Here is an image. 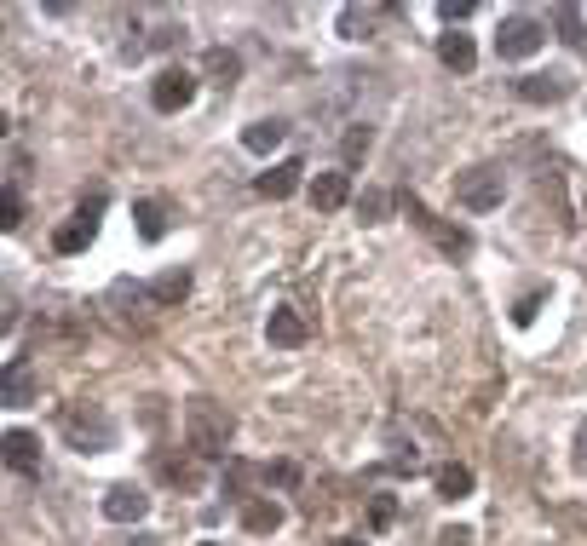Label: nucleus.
I'll use <instances>...</instances> for the list:
<instances>
[{"mask_svg":"<svg viewBox=\"0 0 587 546\" xmlns=\"http://www.w3.org/2000/svg\"><path fill=\"white\" fill-rule=\"evenodd\" d=\"M64 437H70V449H81V455H104V449H116L121 432L98 403H70L64 409Z\"/></svg>","mask_w":587,"mask_h":546,"instance_id":"f03ea898","label":"nucleus"},{"mask_svg":"<svg viewBox=\"0 0 587 546\" xmlns=\"http://www.w3.org/2000/svg\"><path fill=\"white\" fill-rule=\"evenodd\" d=\"M386 213H392V190H363V196H357V219H363V225H380Z\"/></svg>","mask_w":587,"mask_h":546,"instance_id":"5701e85b","label":"nucleus"},{"mask_svg":"<svg viewBox=\"0 0 587 546\" xmlns=\"http://www.w3.org/2000/svg\"><path fill=\"white\" fill-rule=\"evenodd\" d=\"M133 225H139L144 242H162V236H167V202H156V196H139V202H133Z\"/></svg>","mask_w":587,"mask_h":546,"instance_id":"f3484780","label":"nucleus"},{"mask_svg":"<svg viewBox=\"0 0 587 546\" xmlns=\"http://www.w3.org/2000/svg\"><path fill=\"white\" fill-rule=\"evenodd\" d=\"M306 317H300V311H288V305H277V311H271V322H265V340L271 345H282V351H294V345H306Z\"/></svg>","mask_w":587,"mask_h":546,"instance_id":"f8f14e48","label":"nucleus"},{"mask_svg":"<svg viewBox=\"0 0 587 546\" xmlns=\"http://www.w3.org/2000/svg\"><path fill=\"white\" fill-rule=\"evenodd\" d=\"M541 46H547V23H541V18H524V12H513V18H501V29H495V58H501V64L536 58Z\"/></svg>","mask_w":587,"mask_h":546,"instance_id":"7ed1b4c3","label":"nucleus"},{"mask_svg":"<svg viewBox=\"0 0 587 546\" xmlns=\"http://www.w3.org/2000/svg\"><path fill=\"white\" fill-rule=\"evenodd\" d=\"M432 483H438V501H467V495H472V466L449 460V466L432 472Z\"/></svg>","mask_w":587,"mask_h":546,"instance_id":"a211bd4d","label":"nucleus"},{"mask_svg":"<svg viewBox=\"0 0 587 546\" xmlns=\"http://www.w3.org/2000/svg\"><path fill=\"white\" fill-rule=\"evenodd\" d=\"M329 546H369V541H357V535H334Z\"/></svg>","mask_w":587,"mask_h":546,"instance_id":"f704fd0d","label":"nucleus"},{"mask_svg":"<svg viewBox=\"0 0 587 546\" xmlns=\"http://www.w3.org/2000/svg\"><path fill=\"white\" fill-rule=\"evenodd\" d=\"M513 92L524 104H564L576 92V81L559 75V69H530V75H513Z\"/></svg>","mask_w":587,"mask_h":546,"instance_id":"0eeeda50","label":"nucleus"},{"mask_svg":"<svg viewBox=\"0 0 587 546\" xmlns=\"http://www.w3.org/2000/svg\"><path fill=\"white\" fill-rule=\"evenodd\" d=\"M202 546H219V541H202Z\"/></svg>","mask_w":587,"mask_h":546,"instance_id":"c9c22d12","label":"nucleus"},{"mask_svg":"<svg viewBox=\"0 0 587 546\" xmlns=\"http://www.w3.org/2000/svg\"><path fill=\"white\" fill-rule=\"evenodd\" d=\"M352 202V173H317L311 179V207L317 213H334V207Z\"/></svg>","mask_w":587,"mask_h":546,"instance_id":"9b49d317","label":"nucleus"},{"mask_svg":"<svg viewBox=\"0 0 587 546\" xmlns=\"http://www.w3.org/2000/svg\"><path fill=\"white\" fill-rule=\"evenodd\" d=\"M438 541H444V546H467L472 535H467V529H444V535H438Z\"/></svg>","mask_w":587,"mask_h":546,"instance_id":"473e14b6","label":"nucleus"},{"mask_svg":"<svg viewBox=\"0 0 587 546\" xmlns=\"http://www.w3.org/2000/svg\"><path fill=\"white\" fill-rule=\"evenodd\" d=\"M185 294H190V271L185 265H179V271H162L156 282H150V299H156V305H179Z\"/></svg>","mask_w":587,"mask_h":546,"instance_id":"aec40b11","label":"nucleus"},{"mask_svg":"<svg viewBox=\"0 0 587 546\" xmlns=\"http://www.w3.org/2000/svg\"><path fill=\"white\" fill-rule=\"evenodd\" d=\"M0 213H6V219H0L6 230H18V225H24V202H18V190H12V184H6V202H0Z\"/></svg>","mask_w":587,"mask_h":546,"instance_id":"7c9ffc66","label":"nucleus"},{"mask_svg":"<svg viewBox=\"0 0 587 546\" xmlns=\"http://www.w3.org/2000/svg\"><path fill=\"white\" fill-rule=\"evenodd\" d=\"M259 478V466H248V460H231V466H225V495H231V501H254V495H248V483Z\"/></svg>","mask_w":587,"mask_h":546,"instance_id":"4be33fe9","label":"nucleus"},{"mask_svg":"<svg viewBox=\"0 0 587 546\" xmlns=\"http://www.w3.org/2000/svg\"><path fill=\"white\" fill-rule=\"evenodd\" d=\"M403 207H409V219H415V225H421L426 236H432V242L449 253V259H467V253H472V230H467V225H444V219H438V213L421 202V196H409Z\"/></svg>","mask_w":587,"mask_h":546,"instance_id":"39448f33","label":"nucleus"},{"mask_svg":"<svg viewBox=\"0 0 587 546\" xmlns=\"http://www.w3.org/2000/svg\"><path fill=\"white\" fill-rule=\"evenodd\" d=\"M300 173H306V161L288 156V161H277V167H265V173L254 179V190L265 196V202H288V196L300 190Z\"/></svg>","mask_w":587,"mask_h":546,"instance_id":"1a4fd4ad","label":"nucleus"},{"mask_svg":"<svg viewBox=\"0 0 587 546\" xmlns=\"http://www.w3.org/2000/svg\"><path fill=\"white\" fill-rule=\"evenodd\" d=\"M369 144H375V133L357 121V127H346V138H340V156H346V167H357V161L369 156Z\"/></svg>","mask_w":587,"mask_h":546,"instance_id":"b1692460","label":"nucleus"},{"mask_svg":"<svg viewBox=\"0 0 587 546\" xmlns=\"http://www.w3.org/2000/svg\"><path fill=\"white\" fill-rule=\"evenodd\" d=\"M282 138H288V121H277V115H271V121H254V127H242V150H248V156H271Z\"/></svg>","mask_w":587,"mask_h":546,"instance_id":"2eb2a0df","label":"nucleus"},{"mask_svg":"<svg viewBox=\"0 0 587 546\" xmlns=\"http://www.w3.org/2000/svg\"><path fill=\"white\" fill-rule=\"evenodd\" d=\"M29 397H35V374H29V363H6V409H24Z\"/></svg>","mask_w":587,"mask_h":546,"instance_id":"412c9836","label":"nucleus"},{"mask_svg":"<svg viewBox=\"0 0 587 546\" xmlns=\"http://www.w3.org/2000/svg\"><path fill=\"white\" fill-rule=\"evenodd\" d=\"M242 529H248V535H277V529H282V506L271 501V495L248 501V506H242Z\"/></svg>","mask_w":587,"mask_h":546,"instance_id":"dca6fc26","label":"nucleus"},{"mask_svg":"<svg viewBox=\"0 0 587 546\" xmlns=\"http://www.w3.org/2000/svg\"><path fill=\"white\" fill-rule=\"evenodd\" d=\"M259 483H277V489H294V483H300V466H294V460H265V466H259Z\"/></svg>","mask_w":587,"mask_h":546,"instance_id":"a878e982","label":"nucleus"},{"mask_svg":"<svg viewBox=\"0 0 587 546\" xmlns=\"http://www.w3.org/2000/svg\"><path fill=\"white\" fill-rule=\"evenodd\" d=\"M472 12H478V6H472V0H438V18H444L449 29H455V23H467Z\"/></svg>","mask_w":587,"mask_h":546,"instance_id":"c756f323","label":"nucleus"},{"mask_svg":"<svg viewBox=\"0 0 587 546\" xmlns=\"http://www.w3.org/2000/svg\"><path fill=\"white\" fill-rule=\"evenodd\" d=\"M553 18H559V29H564V41H570V46H587V23H582V12H576V6H559Z\"/></svg>","mask_w":587,"mask_h":546,"instance_id":"cd10ccee","label":"nucleus"},{"mask_svg":"<svg viewBox=\"0 0 587 546\" xmlns=\"http://www.w3.org/2000/svg\"><path fill=\"white\" fill-rule=\"evenodd\" d=\"M438 64L455 69V75H467V69L478 64V46H472V35H461V29H444V35H438Z\"/></svg>","mask_w":587,"mask_h":546,"instance_id":"ddd939ff","label":"nucleus"},{"mask_svg":"<svg viewBox=\"0 0 587 546\" xmlns=\"http://www.w3.org/2000/svg\"><path fill=\"white\" fill-rule=\"evenodd\" d=\"M369 23H375V12H363V6H340V35H346V41H363Z\"/></svg>","mask_w":587,"mask_h":546,"instance_id":"393cba45","label":"nucleus"},{"mask_svg":"<svg viewBox=\"0 0 587 546\" xmlns=\"http://www.w3.org/2000/svg\"><path fill=\"white\" fill-rule=\"evenodd\" d=\"M231 437H236V420L213 397H190L185 403V443L196 449V455H225L231 449Z\"/></svg>","mask_w":587,"mask_h":546,"instance_id":"f257e3e1","label":"nucleus"},{"mask_svg":"<svg viewBox=\"0 0 587 546\" xmlns=\"http://www.w3.org/2000/svg\"><path fill=\"white\" fill-rule=\"evenodd\" d=\"M392 524H398V501H392V495H375V501H369V529L386 535Z\"/></svg>","mask_w":587,"mask_h":546,"instance_id":"bb28decb","label":"nucleus"},{"mask_svg":"<svg viewBox=\"0 0 587 546\" xmlns=\"http://www.w3.org/2000/svg\"><path fill=\"white\" fill-rule=\"evenodd\" d=\"M501 196H507L501 167H467V173L455 179V202L472 207V213H490V207H501Z\"/></svg>","mask_w":587,"mask_h":546,"instance_id":"20e7f679","label":"nucleus"},{"mask_svg":"<svg viewBox=\"0 0 587 546\" xmlns=\"http://www.w3.org/2000/svg\"><path fill=\"white\" fill-rule=\"evenodd\" d=\"M144 512H150V495H144V489H133V483L104 489V518H110V524H139Z\"/></svg>","mask_w":587,"mask_h":546,"instance_id":"9d476101","label":"nucleus"},{"mask_svg":"<svg viewBox=\"0 0 587 546\" xmlns=\"http://www.w3.org/2000/svg\"><path fill=\"white\" fill-rule=\"evenodd\" d=\"M202 69H208L213 87H231L236 75H242V58H236L231 46H208V52H202Z\"/></svg>","mask_w":587,"mask_h":546,"instance_id":"6ab92c4d","label":"nucleus"},{"mask_svg":"<svg viewBox=\"0 0 587 546\" xmlns=\"http://www.w3.org/2000/svg\"><path fill=\"white\" fill-rule=\"evenodd\" d=\"M576 460L587 466V426H582V437H576Z\"/></svg>","mask_w":587,"mask_h":546,"instance_id":"72a5a7b5","label":"nucleus"},{"mask_svg":"<svg viewBox=\"0 0 587 546\" xmlns=\"http://www.w3.org/2000/svg\"><path fill=\"white\" fill-rule=\"evenodd\" d=\"M6 466H12V472H41V437L24 432V426H12V432H6Z\"/></svg>","mask_w":587,"mask_h":546,"instance_id":"4468645a","label":"nucleus"},{"mask_svg":"<svg viewBox=\"0 0 587 546\" xmlns=\"http://www.w3.org/2000/svg\"><path fill=\"white\" fill-rule=\"evenodd\" d=\"M190 98H196V75L190 69H179V64H167L156 81H150V104L162 115H179V110H190Z\"/></svg>","mask_w":587,"mask_h":546,"instance_id":"423d86ee","label":"nucleus"},{"mask_svg":"<svg viewBox=\"0 0 587 546\" xmlns=\"http://www.w3.org/2000/svg\"><path fill=\"white\" fill-rule=\"evenodd\" d=\"M98 213H104V196H87V202H81V213H75L70 225L58 230V236H52V248H58V253H81L87 242H93Z\"/></svg>","mask_w":587,"mask_h":546,"instance_id":"6e6552de","label":"nucleus"},{"mask_svg":"<svg viewBox=\"0 0 587 546\" xmlns=\"http://www.w3.org/2000/svg\"><path fill=\"white\" fill-rule=\"evenodd\" d=\"M162 478L179 483V489H196V483H202V472H196L190 460H162Z\"/></svg>","mask_w":587,"mask_h":546,"instance_id":"c85d7f7f","label":"nucleus"},{"mask_svg":"<svg viewBox=\"0 0 587 546\" xmlns=\"http://www.w3.org/2000/svg\"><path fill=\"white\" fill-rule=\"evenodd\" d=\"M536 311H541V294H524L513 305V322H518V328H530V322H536Z\"/></svg>","mask_w":587,"mask_h":546,"instance_id":"2f4dec72","label":"nucleus"}]
</instances>
